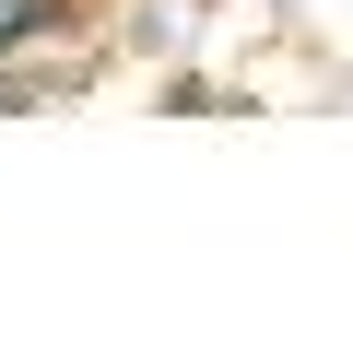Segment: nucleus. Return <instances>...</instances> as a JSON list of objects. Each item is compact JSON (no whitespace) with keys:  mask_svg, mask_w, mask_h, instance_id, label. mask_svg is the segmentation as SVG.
Here are the masks:
<instances>
[{"mask_svg":"<svg viewBox=\"0 0 353 341\" xmlns=\"http://www.w3.org/2000/svg\"><path fill=\"white\" fill-rule=\"evenodd\" d=\"M94 0H0V59L12 48H48V36H83Z\"/></svg>","mask_w":353,"mask_h":341,"instance_id":"1","label":"nucleus"}]
</instances>
